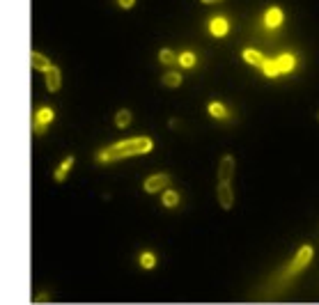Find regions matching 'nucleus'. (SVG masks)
I'll use <instances>...</instances> for the list:
<instances>
[{
	"instance_id": "obj_3",
	"label": "nucleus",
	"mask_w": 319,
	"mask_h": 305,
	"mask_svg": "<svg viewBox=\"0 0 319 305\" xmlns=\"http://www.w3.org/2000/svg\"><path fill=\"white\" fill-rule=\"evenodd\" d=\"M44 83H46V90L51 94L60 92L62 90V71L58 65H51L46 71H44Z\"/></svg>"
},
{
	"instance_id": "obj_24",
	"label": "nucleus",
	"mask_w": 319,
	"mask_h": 305,
	"mask_svg": "<svg viewBox=\"0 0 319 305\" xmlns=\"http://www.w3.org/2000/svg\"><path fill=\"white\" fill-rule=\"evenodd\" d=\"M204 5H216V3H221V0H202Z\"/></svg>"
},
{
	"instance_id": "obj_11",
	"label": "nucleus",
	"mask_w": 319,
	"mask_h": 305,
	"mask_svg": "<svg viewBox=\"0 0 319 305\" xmlns=\"http://www.w3.org/2000/svg\"><path fill=\"white\" fill-rule=\"evenodd\" d=\"M131 120H134V115H131V110H126V108H122V110L115 113L117 129H126V126H131Z\"/></svg>"
},
{
	"instance_id": "obj_1",
	"label": "nucleus",
	"mask_w": 319,
	"mask_h": 305,
	"mask_svg": "<svg viewBox=\"0 0 319 305\" xmlns=\"http://www.w3.org/2000/svg\"><path fill=\"white\" fill-rule=\"evenodd\" d=\"M154 143L152 138H131V140H120L113 147H103L97 152V163L106 165L113 161H122L126 156H140V154L152 152Z\"/></svg>"
},
{
	"instance_id": "obj_18",
	"label": "nucleus",
	"mask_w": 319,
	"mask_h": 305,
	"mask_svg": "<svg viewBox=\"0 0 319 305\" xmlns=\"http://www.w3.org/2000/svg\"><path fill=\"white\" fill-rule=\"evenodd\" d=\"M154 264H156V257H154V253H149V250H145L143 255H140V266L143 268H154Z\"/></svg>"
},
{
	"instance_id": "obj_4",
	"label": "nucleus",
	"mask_w": 319,
	"mask_h": 305,
	"mask_svg": "<svg viewBox=\"0 0 319 305\" xmlns=\"http://www.w3.org/2000/svg\"><path fill=\"white\" fill-rule=\"evenodd\" d=\"M74 165H76V156L74 154H67V156L58 163L56 170H53V179H56V184H65L67 177H69V172L74 170Z\"/></svg>"
},
{
	"instance_id": "obj_22",
	"label": "nucleus",
	"mask_w": 319,
	"mask_h": 305,
	"mask_svg": "<svg viewBox=\"0 0 319 305\" xmlns=\"http://www.w3.org/2000/svg\"><path fill=\"white\" fill-rule=\"evenodd\" d=\"M117 5H120L122 10H131V7L136 5V0H117Z\"/></svg>"
},
{
	"instance_id": "obj_19",
	"label": "nucleus",
	"mask_w": 319,
	"mask_h": 305,
	"mask_svg": "<svg viewBox=\"0 0 319 305\" xmlns=\"http://www.w3.org/2000/svg\"><path fill=\"white\" fill-rule=\"evenodd\" d=\"M294 69V58L291 56H282L278 60V71H291Z\"/></svg>"
},
{
	"instance_id": "obj_9",
	"label": "nucleus",
	"mask_w": 319,
	"mask_h": 305,
	"mask_svg": "<svg viewBox=\"0 0 319 305\" xmlns=\"http://www.w3.org/2000/svg\"><path fill=\"white\" fill-rule=\"evenodd\" d=\"M30 65H33V69H35V71H42V74H44V71H46L48 67L53 65V62L48 60V58L44 56V53H39V51H30Z\"/></svg>"
},
{
	"instance_id": "obj_23",
	"label": "nucleus",
	"mask_w": 319,
	"mask_h": 305,
	"mask_svg": "<svg viewBox=\"0 0 319 305\" xmlns=\"http://www.w3.org/2000/svg\"><path fill=\"white\" fill-rule=\"evenodd\" d=\"M170 126H172V129H179V120H175V117H172V120H170Z\"/></svg>"
},
{
	"instance_id": "obj_6",
	"label": "nucleus",
	"mask_w": 319,
	"mask_h": 305,
	"mask_svg": "<svg viewBox=\"0 0 319 305\" xmlns=\"http://www.w3.org/2000/svg\"><path fill=\"white\" fill-rule=\"evenodd\" d=\"M232 175H234V156H232V154H225V156L221 158V163H218V181L230 184Z\"/></svg>"
},
{
	"instance_id": "obj_20",
	"label": "nucleus",
	"mask_w": 319,
	"mask_h": 305,
	"mask_svg": "<svg viewBox=\"0 0 319 305\" xmlns=\"http://www.w3.org/2000/svg\"><path fill=\"white\" fill-rule=\"evenodd\" d=\"M177 65H181V67H193V65H195V56H193V53H189V51L181 53V56L177 58Z\"/></svg>"
},
{
	"instance_id": "obj_8",
	"label": "nucleus",
	"mask_w": 319,
	"mask_h": 305,
	"mask_svg": "<svg viewBox=\"0 0 319 305\" xmlns=\"http://www.w3.org/2000/svg\"><path fill=\"white\" fill-rule=\"evenodd\" d=\"M218 204H221L223 209H232V204H234V193H232L230 184H223V181H218Z\"/></svg>"
},
{
	"instance_id": "obj_5",
	"label": "nucleus",
	"mask_w": 319,
	"mask_h": 305,
	"mask_svg": "<svg viewBox=\"0 0 319 305\" xmlns=\"http://www.w3.org/2000/svg\"><path fill=\"white\" fill-rule=\"evenodd\" d=\"M168 184H170V175H168V172H156V175L145 179L143 188L147 190V193H158V190L168 188Z\"/></svg>"
},
{
	"instance_id": "obj_10",
	"label": "nucleus",
	"mask_w": 319,
	"mask_h": 305,
	"mask_svg": "<svg viewBox=\"0 0 319 305\" xmlns=\"http://www.w3.org/2000/svg\"><path fill=\"white\" fill-rule=\"evenodd\" d=\"M161 83L166 85V88H170V90L179 88V85H181V74H179V71H168V74L161 76Z\"/></svg>"
},
{
	"instance_id": "obj_13",
	"label": "nucleus",
	"mask_w": 319,
	"mask_h": 305,
	"mask_svg": "<svg viewBox=\"0 0 319 305\" xmlns=\"http://www.w3.org/2000/svg\"><path fill=\"white\" fill-rule=\"evenodd\" d=\"M209 28H211L214 37H225V35H227V21L225 19H214Z\"/></svg>"
},
{
	"instance_id": "obj_17",
	"label": "nucleus",
	"mask_w": 319,
	"mask_h": 305,
	"mask_svg": "<svg viewBox=\"0 0 319 305\" xmlns=\"http://www.w3.org/2000/svg\"><path fill=\"white\" fill-rule=\"evenodd\" d=\"M209 115H214V117H218V120H223V117H227V110H225V106H223V103L211 101V103H209Z\"/></svg>"
},
{
	"instance_id": "obj_7",
	"label": "nucleus",
	"mask_w": 319,
	"mask_h": 305,
	"mask_svg": "<svg viewBox=\"0 0 319 305\" xmlns=\"http://www.w3.org/2000/svg\"><path fill=\"white\" fill-rule=\"evenodd\" d=\"M310 259H312V248H310V245H303V248L299 250V255L294 257V262H291L289 273H299V271H303V268L308 266Z\"/></svg>"
},
{
	"instance_id": "obj_12",
	"label": "nucleus",
	"mask_w": 319,
	"mask_h": 305,
	"mask_svg": "<svg viewBox=\"0 0 319 305\" xmlns=\"http://www.w3.org/2000/svg\"><path fill=\"white\" fill-rule=\"evenodd\" d=\"M244 60L248 62V65H255V67H262L264 62V56L259 51H255V48H246L244 51Z\"/></svg>"
},
{
	"instance_id": "obj_16",
	"label": "nucleus",
	"mask_w": 319,
	"mask_h": 305,
	"mask_svg": "<svg viewBox=\"0 0 319 305\" xmlns=\"http://www.w3.org/2000/svg\"><path fill=\"white\" fill-rule=\"evenodd\" d=\"M161 202H163V207H177V204H179V193H177V190H166L163 188Z\"/></svg>"
},
{
	"instance_id": "obj_21",
	"label": "nucleus",
	"mask_w": 319,
	"mask_h": 305,
	"mask_svg": "<svg viewBox=\"0 0 319 305\" xmlns=\"http://www.w3.org/2000/svg\"><path fill=\"white\" fill-rule=\"evenodd\" d=\"M262 67H264V74L267 76H276L278 74V62L276 60H264Z\"/></svg>"
},
{
	"instance_id": "obj_2",
	"label": "nucleus",
	"mask_w": 319,
	"mask_h": 305,
	"mask_svg": "<svg viewBox=\"0 0 319 305\" xmlns=\"http://www.w3.org/2000/svg\"><path fill=\"white\" fill-rule=\"evenodd\" d=\"M53 120H56V110L51 106H39L33 113V135H46Z\"/></svg>"
},
{
	"instance_id": "obj_15",
	"label": "nucleus",
	"mask_w": 319,
	"mask_h": 305,
	"mask_svg": "<svg viewBox=\"0 0 319 305\" xmlns=\"http://www.w3.org/2000/svg\"><path fill=\"white\" fill-rule=\"evenodd\" d=\"M282 21V12L278 10V7H271V10L267 12V25L269 28H278Z\"/></svg>"
},
{
	"instance_id": "obj_14",
	"label": "nucleus",
	"mask_w": 319,
	"mask_h": 305,
	"mask_svg": "<svg viewBox=\"0 0 319 305\" xmlns=\"http://www.w3.org/2000/svg\"><path fill=\"white\" fill-rule=\"evenodd\" d=\"M158 62L166 65V67H175L177 65V56L170 51V48H161V51H158Z\"/></svg>"
}]
</instances>
